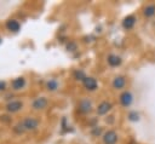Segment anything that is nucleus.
<instances>
[{
    "mask_svg": "<svg viewBox=\"0 0 155 144\" xmlns=\"http://www.w3.org/2000/svg\"><path fill=\"white\" fill-rule=\"evenodd\" d=\"M58 88V82L56 80H50L47 82V90L48 91H56Z\"/></svg>",
    "mask_w": 155,
    "mask_h": 144,
    "instance_id": "obj_15",
    "label": "nucleus"
},
{
    "mask_svg": "<svg viewBox=\"0 0 155 144\" xmlns=\"http://www.w3.org/2000/svg\"><path fill=\"white\" fill-rule=\"evenodd\" d=\"M125 85H126V80H125V77L121 76V75L116 76V77L113 80V87L116 88V90H121V88H124Z\"/></svg>",
    "mask_w": 155,
    "mask_h": 144,
    "instance_id": "obj_6",
    "label": "nucleus"
},
{
    "mask_svg": "<svg viewBox=\"0 0 155 144\" xmlns=\"http://www.w3.org/2000/svg\"><path fill=\"white\" fill-rule=\"evenodd\" d=\"M128 120H131V121H138L139 120V114L137 111H131L128 114Z\"/></svg>",
    "mask_w": 155,
    "mask_h": 144,
    "instance_id": "obj_16",
    "label": "nucleus"
},
{
    "mask_svg": "<svg viewBox=\"0 0 155 144\" xmlns=\"http://www.w3.org/2000/svg\"><path fill=\"white\" fill-rule=\"evenodd\" d=\"M93 133H96V134H99V133H101V128H96V129L93 131Z\"/></svg>",
    "mask_w": 155,
    "mask_h": 144,
    "instance_id": "obj_20",
    "label": "nucleus"
},
{
    "mask_svg": "<svg viewBox=\"0 0 155 144\" xmlns=\"http://www.w3.org/2000/svg\"><path fill=\"white\" fill-rule=\"evenodd\" d=\"M108 64L111 67H117L121 64V58L119 56H115V54H109L108 56Z\"/></svg>",
    "mask_w": 155,
    "mask_h": 144,
    "instance_id": "obj_10",
    "label": "nucleus"
},
{
    "mask_svg": "<svg viewBox=\"0 0 155 144\" xmlns=\"http://www.w3.org/2000/svg\"><path fill=\"white\" fill-rule=\"evenodd\" d=\"M136 24V17L134 16H127L122 21V27L125 29H132Z\"/></svg>",
    "mask_w": 155,
    "mask_h": 144,
    "instance_id": "obj_5",
    "label": "nucleus"
},
{
    "mask_svg": "<svg viewBox=\"0 0 155 144\" xmlns=\"http://www.w3.org/2000/svg\"><path fill=\"white\" fill-rule=\"evenodd\" d=\"M22 125H23L24 129H35L38 127V125H39V121L35 120V119H33V117H27L22 122Z\"/></svg>",
    "mask_w": 155,
    "mask_h": 144,
    "instance_id": "obj_3",
    "label": "nucleus"
},
{
    "mask_svg": "<svg viewBox=\"0 0 155 144\" xmlns=\"http://www.w3.org/2000/svg\"><path fill=\"white\" fill-rule=\"evenodd\" d=\"M79 109H80L81 113H88V111H91V102L88 99L81 100L80 104H79Z\"/></svg>",
    "mask_w": 155,
    "mask_h": 144,
    "instance_id": "obj_11",
    "label": "nucleus"
},
{
    "mask_svg": "<svg viewBox=\"0 0 155 144\" xmlns=\"http://www.w3.org/2000/svg\"><path fill=\"white\" fill-rule=\"evenodd\" d=\"M22 106H23V104H22V102H19V100H13V102H10V103L6 105L7 110H8V111H11V113L18 111V110H19Z\"/></svg>",
    "mask_w": 155,
    "mask_h": 144,
    "instance_id": "obj_8",
    "label": "nucleus"
},
{
    "mask_svg": "<svg viewBox=\"0 0 155 144\" xmlns=\"http://www.w3.org/2000/svg\"><path fill=\"white\" fill-rule=\"evenodd\" d=\"M5 87H6V83L4 81H0V90H5Z\"/></svg>",
    "mask_w": 155,
    "mask_h": 144,
    "instance_id": "obj_19",
    "label": "nucleus"
},
{
    "mask_svg": "<svg viewBox=\"0 0 155 144\" xmlns=\"http://www.w3.org/2000/svg\"><path fill=\"white\" fill-rule=\"evenodd\" d=\"M132 102H133V96L131 92L125 91L120 94V103L122 106H130L132 104Z\"/></svg>",
    "mask_w": 155,
    "mask_h": 144,
    "instance_id": "obj_2",
    "label": "nucleus"
},
{
    "mask_svg": "<svg viewBox=\"0 0 155 144\" xmlns=\"http://www.w3.org/2000/svg\"><path fill=\"white\" fill-rule=\"evenodd\" d=\"M110 109H111V104H110L109 102H102V103L98 105V108H97V114H98V115H104V114H107Z\"/></svg>",
    "mask_w": 155,
    "mask_h": 144,
    "instance_id": "obj_7",
    "label": "nucleus"
},
{
    "mask_svg": "<svg viewBox=\"0 0 155 144\" xmlns=\"http://www.w3.org/2000/svg\"><path fill=\"white\" fill-rule=\"evenodd\" d=\"M82 82H84V86H85L88 91H94V90L98 87V83H97L96 79H93V77H87V76H86Z\"/></svg>",
    "mask_w": 155,
    "mask_h": 144,
    "instance_id": "obj_4",
    "label": "nucleus"
},
{
    "mask_svg": "<svg viewBox=\"0 0 155 144\" xmlns=\"http://www.w3.org/2000/svg\"><path fill=\"white\" fill-rule=\"evenodd\" d=\"M6 27H7V29H8V30H11V31H18V30H19V28H21L19 23H18L17 21H15V19L7 21Z\"/></svg>",
    "mask_w": 155,
    "mask_h": 144,
    "instance_id": "obj_12",
    "label": "nucleus"
},
{
    "mask_svg": "<svg viewBox=\"0 0 155 144\" xmlns=\"http://www.w3.org/2000/svg\"><path fill=\"white\" fill-rule=\"evenodd\" d=\"M155 15V5H148L145 8H144V16L147 17H153Z\"/></svg>",
    "mask_w": 155,
    "mask_h": 144,
    "instance_id": "obj_14",
    "label": "nucleus"
},
{
    "mask_svg": "<svg viewBox=\"0 0 155 144\" xmlns=\"http://www.w3.org/2000/svg\"><path fill=\"white\" fill-rule=\"evenodd\" d=\"M46 105H47V99H46L45 97L36 98V99L33 102V108H34V109H44Z\"/></svg>",
    "mask_w": 155,
    "mask_h": 144,
    "instance_id": "obj_9",
    "label": "nucleus"
},
{
    "mask_svg": "<svg viewBox=\"0 0 155 144\" xmlns=\"http://www.w3.org/2000/svg\"><path fill=\"white\" fill-rule=\"evenodd\" d=\"M24 83H25L24 77H17L12 81V87H13V90H21V88H23Z\"/></svg>",
    "mask_w": 155,
    "mask_h": 144,
    "instance_id": "obj_13",
    "label": "nucleus"
},
{
    "mask_svg": "<svg viewBox=\"0 0 155 144\" xmlns=\"http://www.w3.org/2000/svg\"><path fill=\"white\" fill-rule=\"evenodd\" d=\"M67 48H68L69 51H75V50H76V45H75L74 42H70V44L67 46Z\"/></svg>",
    "mask_w": 155,
    "mask_h": 144,
    "instance_id": "obj_18",
    "label": "nucleus"
},
{
    "mask_svg": "<svg viewBox=\"0 0 155 144\" xmlns=\"http://www.w3.org/2000/svg\"><path fill=\"white\" fill-rule=\"evenodd\" d=\"M117 142V133L113 129L107 131L103 136V143L104 144H115Z\"/></svg>",
    "mask_w": 155,
    "mask_h": 144,
    "instance_id": "obj_1",
    "label": "nucleus"
},
{
    "mask_svg": "<svg viewBox=\"0 0 155 144\" xmlns=\"http://www.w3.org/2000/svg\"><path fill=\"white\" fill-rule=\"evenodd\" d=\"M74 75H75V77H76L78 80H82V81H84L85 77H86L85 74H84V71H81V70H76V71L74 73Z\"/></svg>",
    "mask_w": 155,
    "mask_h": 144,
    "instance_id": "obj_17",
    "label": "nucleus"
}]
</instances>
